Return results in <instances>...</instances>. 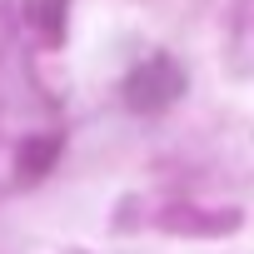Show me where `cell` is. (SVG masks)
Returning <instances> with one entry per match:
<instances>
[{"mask_svg":"<svg viewBox=\"0 0 254 254\" xmlns=\"http://www.w3.org/2000/svg\"><path fill=\"white\" fill-rule=\"evenodd\" d=\"M55 155H60V140L55 135H45V140H30L25 150H20V175H45L50 165H55Z\"/></svg>","mask_w":254,"mask_h":254,"instance_id":"obj_2","label":"cell"},{"mask_svg":"<svg viewBox=\"0 0 254 254\" xmlns=\"http://www.w3.org/2000/svg\"><path fill=\"white\" fill-rule=\"evenodd\" d=\"M185 95V70L170 60V55H150L130 70L125 80V105L130 110H165Z\"/></svg>","mask_w":254,"mask_h":254,"instance_id":"obj_1","label":"cell"},{"mask_svg":"<svg viewBox=\"0 0 254 254\" xmlns=\"http://www.w3.org/2000/svg\"><path fill=\"white\" fill-rule=\"evenodd\" d=\"M30 15L40 20L45 45H60V15H65V0H35V5H30Z\"/></svg>","mask_w":254,"mask_h":254,"instance_id":"obj_3","label":"cell"}]
</instances>
